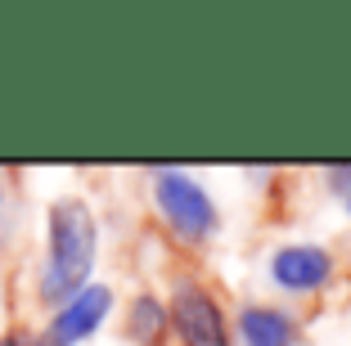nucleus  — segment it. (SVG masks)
I'll return each instance as SVG.
<instances>
[{"mask_svg":"<svg viewBox=\"0 0 351 346\" xmlns=\"http://www.w3.org/2000/svg\"><path fill=\"white\" fill-rule=\"evenodd\" d=\"M333 180H338V194H342V207H347V216H351V166H342V171H329Z\"/></svg>","mask_w":351,"mask_h":346,"instance_id":"obj_9","label":"nucleus"},{"mask_svg":"<svg viewBox=\"0 0 351 346\" xmlns=\"http://www.w3.org/2000/svg\"><path fill=\"white\" fill-rule=\"evenodd\" d=\"M167 319L171 333L180 337V346H230V319L221 310V301L194 279H180L171 288L167 301Z\"/></svg>","mask_w":351,"mask_h":346,"instance_id":"obj_3","label":"nucleus"},{"mask_svg":"<svg viewBox=\"0 0 351 346\" xmlns=\"http://www.w3.org/2000/svg\"><path fill=\"white\" fill-rule=\"evenodd\" d=\"M0 346H45V337L32 333V328H5V333H0Z\"/></svg>","mask_w":351,"mask_h":346,"instance_id":"obj_8","label":"nucleus"},{"mask_svg":"<svg viewBox=\"0 0 351 346\" xmlns=\"http://www.w3.org/2000/svg\"><path fill=\"white\" fill-rule=\"evenodd\" d=\"M270 279H275V288L298 293V297L320 293L333 279V252L320 243H289L270 256Z\"/></svg>","mask_w":351,"mask_h":346,"instance_id":"obj_5","label":"nucleus"},{"mask_svg":"<svg viewBox=\"0 0 351 346\" xmlns=\"http://www.w3.org/2000/svg\"><path fill=\"white\" fill-rule=\"evenodd\" d=\"M0 216H5V194H0Z\"/></svg>","mask_w":351,"mask_h":346,"instance_id":"obj_10","label":"nucleus"},{"mask_svg":"<svg viewBox=\"0 0 351 346\" xmlns=\"http://www.w3.org/2000/svg\"><path fill=\"white\" fill-rule=\"evenodd\" d=\"M113 301H117L113 288L90 279L82 293H73L63 306H54V310H50V324L41 328L45 346H82V342H90V337L108 324Z\"/></svg>","mask_w":351,"mask_h":346,"instance_id":"obj_4","label":"nucleus"},{"mask_svg":"<svg viewBox=\"0 0 351 346\" xmlns=\"http://www.w3.org/2000/svg\"><path fill=\"white\" fill-rule=\"evenodd\" d=\"M99 261V221L90 203L77 194H63L45 207V256L36 270V301L63 306L73 293H82Z\"/></svg>","mask_w":351,"mask_h":346,"instance_id":"obj_1","label":"nucleus"},{"mask_svg":"<svg viewBox=\"0 0 351 346\" xmlns=\"http://www.w3.org/2000/svg\"><path fill=\"white\" fill-rule=\"evenodd\" d=\"M239 337L243 346H298V319L279 306L252 301L239 310Z\"/></svg>","mask_w":351,"mask_h":346,"instance_id":"obj_6","label":"nucleus"},{"mask_svg":"<svg viewBox=\"0 0 351 346\" xmlns=\"http://www.w3.org/2000/svg\"><path fill=\"white\" fill-rule=\"evenodd\" d=\"M171 333V319H167V301L154 293H135L126 306V337L135 346H162Z\"/></svg>","mask_w":351,"mask_h":346,"instance_id":"obj_7","label":"nucleus"},{"mask_svg":"<svg viewBox=\"0 0 351 346\" xmlns=\"http://www.w3.org/2000/svg\"><path fill=\"white\" fill-rule=\"evenodd\" d=\"M154 207L167 230L176 238H185V243H207L221 225V212L212 203V194L189 171H176V166L154 171Z\"/></svg>","mask_w":351,"mask_h":346,"instance_id":"obj_2","label":"nucleus"}]
</instances>
